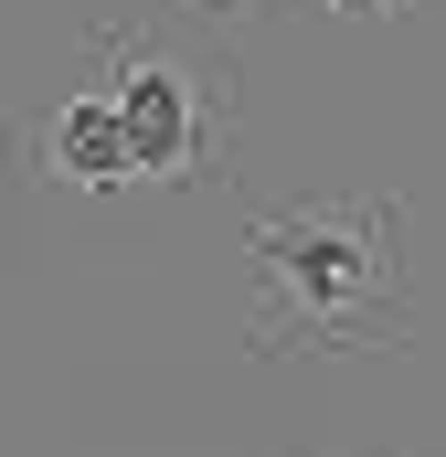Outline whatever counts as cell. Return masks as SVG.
I'll return each mask as SVG.
<instances>
[{
    "mask_svg": "<svg viewBox=\"0 0 446 457\" xmlns=\"http://www.w3.org/2000/svg\"><path fill=\"white\" fill-rule=\"evenodd\" d=\"M255 255V361L287 351H404L415 298H404V203H287L244 224Z\"/></svg>",
    "mask_w": 446,
    "mask_h": 457,
    "instance_id": "6da1fadb",
    "label": "cell"
},
{
    "mask_svg": "<svg viewBox=\"0 0 446 457\" xmlns=\"http://www.w3.org/2000/svg\"><path fill=\"white\" fill-rule=\"evenodd\" d=\"M96 64H107V96L117 128H128V160L138 181H202L223 160V128H234V64L181 43V32H96Z\"/></svg>",
    "mask_w": 446,
    "mask_h": 457,
    "instance_id": "7a4b0ae2",
    "label": "cell"
},
{
    "mask_svg": "<svg viewBox=\"0 0 446 457\" xmlns=\"http://www.w3.org/2000/svg\"><path fill=\"white\" fill-rule=\"evenodd\" d=\"M21 160H43V170L75 181V192H128V181H138L128 128H117V107L96 86H86V96H54V117H32V128H21Z\"/></svg>",
    "mask_w": 446,
    "mask_h": 457,
    "instance_id": "3957f363",
    "label": "cell"
},
{
    "mask_svg": "<svg viewBox=\"0 0 446 457\" xmlns=\"http://www.w3.org/2000/svg\"><path fill=\"white\" fill-rule=\"evenodd\" d=\"M319 11H340V21H393V11H415V0H319Z\"/></svg>",
    "mask_w": 446,
    "mask_h": 457,
    "instance_id": "277c9868",
    "label": "cell"
},
{
    "mask_svg": "<svg viewBox=\"0 0 446 457\" xmlns=\"http://www.w3.org/2000/svg\"><path fill=\"white\" fill-rule=\"evenodd\" d=\"M192 21H244V11H266V0H181Z\"/></svg>",
    "mask_w": 446,
    "mask_h": 457,
    "instance_id": "5b68a950",
    "label": "cell"
}]
</instances>
